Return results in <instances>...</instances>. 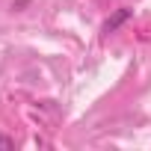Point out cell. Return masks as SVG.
I'll use <instances>...</instances> for the list:
<instances>
[{"mask_svg": "<svg viewBox=\"0 0 151 151\" xmlns=\"http://www.w3.org/2000/svg\"><path fill=\"white\" fill-rule=\"evenodd\" d=\"M130 15H133L130 9H116V12H113V15L104 21V33H116V30H119V27H122V24L130 18Z\"/></svg>", "mask_w": 151, "mask_h": 151, "instance_id": "cell-1", "label": "cell"}, {"mask_svg": "<svg viewBox=\"0 0 151 151\" xmlns=\"http://www.w3.org/2000/svg\"><path fill=\"white\" fill-rule=\"evenodd\" d=\"M0 148H15V139L12 136H0Z\"/></svg>", "mask_w": 151, "mask_h": 151, "instance_id": "cell-2", "label": "cell"}]
</instances>
